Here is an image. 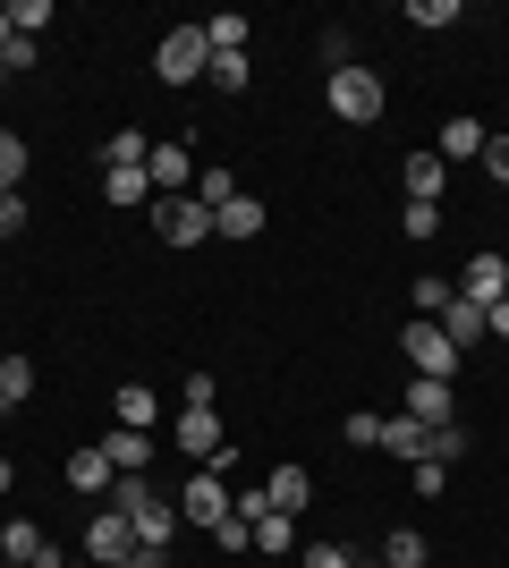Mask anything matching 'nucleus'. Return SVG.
Wrapping results in <instances>:
<instances>
[{"mask_svg":"<svg viewBox=\"0 0 509 568\" xmlns=\"http://www.w3.org/2000/svg\"><path fill=\"white\" fill-rule=\"evenodd\" d=\"M213 544H221V551H255V518H238V509H230V518L213 526Z\"/></svg>","mask_w":509,"mask_h":568,"instance_id":"473e14b6","label":"nucleus"},{"mask_svg":"<svg viewBox=\"0 0 509 568\" xmlns=\"http://www.w3.org/2000/svg\"><path fill=\"white\" fill-rule=\"evenodd\" d=\"M323 102H332L348 128H374V119H383V77L374 69H332L323 77Z\"/></svg>","mask_w":509,"mask_h":568,"instance_id":"f03ea898","label":"nucleus"},{"mask_svg":"<svg viewBox=\"0 0 509 568\" xmlns=\"http://www.w3.org/2000/svg\"><path fill=\"white\" fill-rule=\"evenodd\" d=\"M0 85H9V69H0Z\"/></svg>","mask_w":509,"mask_h":568,"instance_id":"de8ad7c7","label":"nucleus"},{"mask_svg":"<svg viewBox=\"0 0 509 568\" xmlns=\"http://www.w3.org/2000/svg\"><path fill=\"white\" fill-rule=\"evenodd\" d=\"M0 69L26 77V69H34V43H26V34H9V43H0Z\"/></svg>","mask_w":509,"mask_h":568,"instance_id":"e433bc0d","label":"nucleus"},{"mask_svg":"<svg viewBox=\"0 0 509 568\" xmlns=\"http://www.w3.org/2000/svg\"><path fill=\"white\" fill-rule=\"evenodd\" d=\"M204 69H213V51H204V26H170L162 43H153V77H162V85H179V94H187Z\"/></svg>","mask_w":509,"mask_h":568,"instance_id":"f257e3e1","label":"nucleus"},{"mask_svg":"<svg viewBox=\"0 0 509 568\" xmlns=\"http://www.w3.org/2000/svg\"><path fill=\"white\" fill-rule=\"evenodd\" d=\"M230 195H246L238 179H230V170H204V179H195V204H204L213 221H221V204H230Z\"/></svg>","mask_w":509,"mask_h":568,"instance_id":"393cba45","label":"nucleus"},{"mask_svg":"<svg viewBox=\"0 0 509 568\" xmlns=\"http://www.w3.org/2000/svg\"><path fill=\"white\" fill-rule=\"evenodd\" d=\"M297 568H357V560H348V551H339V544H315V551H306V560H297Z\"/></svg>","mask_w":509,"mask_h":568,"instance_id":"ea45409f","label":"nucleus"},{"mask_svg":"<svg viewBox=\"0 0 509 568\" xmlns=\"http://www.w3.org/2000/svg\"><path fill=\"white\" fill-rule=\"evenodd\" d=\"M0 560H34V568H60V560H51V544H43V526H26V518H9V526H0Z\"/></svg>","mask_w":509,"mask_h":568,"instance_id":"4468645a","label":"nucleus"},{"mask_svg":"<svg viewBox=\"0 0 509 568\" xmlns=\"http://www.w3.org/2000/svg\"><path fill=\"white\" fill-rule=\"evenodd\" d=\"M230 509H238V500H230V484H221V475H195L187 493H179V526H204V535H213Z\"/></svg>","mask_w":509,"mask_h":568,"instance_id":"39448f33","label":"nucleus"},{"mask_svg":"<svg viewBox=\"0 0 509 568\" xmlns=\"http://www.w3.org/2000/svg\"><path fill=\"white\" fill-rule=\"evenodd\" d=\"M69 484L77 493H111V458L102 450H69Z\"/></svg>","mask_w":509,"mask_h":568,"instance_id":"aec40b11","label":"nucleus"},{"mask_svg":"<svg viewBox=\"0 0 509 568\" xmlns=\"http://www.w3.org/2000/svg\"><path fill=\"white\" fill-rule=\"evenodd\" d=\"M306 500H315V475H306V467H272V475H264V509H281V518H297Z\"/></svg>","mask_w":509,"mask_h":568,"instance_id":"9d476101","label":"nucleus"},{"mask_svg":"<svg viewBox=\"0 0 509 568\" xmlns=\"http://www.w3.org/2000/svg\"><path fill=\"white\" fill-rule=\"evenodd\" d=\"M441 162H485V128H476V119H450V128H441Z\"/></svg>","mask_w":509,"mask_h":568,"instance_id":"a211bd4d","label":"nucleus"},{"mask_svg":"<svg viewBox=\"0 0 509 568\" xmlns=\"http://www.w3.org/2000/svg\"><path fill=\"white\" fill-rule=\"evenodd\" d=\"M0 568H34V560H0Z\"/></svg>","mask_w":509,"mask_h":568,"instance_id":"49530a36","label":"nucleus"},{"mask_svg":"<svg viewBox=\"0 0 509 568\" xmlns=\"http://www.w3.org/2000/svg\"><path fill=\"white\" fill-rule=\"evenodd\" d=\"M450 297H459V288L441 281V272H425V281H416V288H408V306H416V323H434V314H441V306H450Z\"/></svg>","mask_w":509,"mask_h":568,"instance_id":"412c9836","label":"nucleus"},{"mask_svg":"<svg viewBox=\"0 0 509 568\" xmlns=\"http://www.w3.org/2000/svg\"><path fill=\"white\" fill-rule=\"evenodd\" d=\"M408 26H459V0H408Z\"/></svg>","mask_w":509,"mask_h":568,"instance_id":"72a5a7b5","label":"nucleus"},{"mask_svg":"<svg viewBox=\"0 0 509 568\" xmlns=\"http://www.w3.org/2000/svg\"><path fill=\"white\" fill-rule=\"evenodd\" d=\"M441 179H450L441 153H408V204H441Z\"/></svg>","mask_w":509,"mask_h":568,"instance_id":"dca6fc26","label":"nucleus"},{"mask_svg":"<svg viewBox=\"0 0 509 568\" xmlns=\"http://www.w3.org/2000/svg\"><path fill=\"white\" fill-rule=\"evenodd\" d=\"M0 416H9V399H0Z\"/></svg>","mask_w":509,"mask_h":568,"instance_id":"09e8293b","label":"nucleus"},{"mask_svg":"<svg viewBox=\"0 0 509 568\" xmlns=\"http://www.w3.org/2000/svg\"><path fill=\"white\" fill-rule=\"evenodd\" d=\"M408 425H459V399H450V382H408Z\"/></svg>","mask_w":509,"mask_h":568,"instance_id":"1a4fd4ad","label":"nucleus"},{"mask_svg":"<svg viewBox=\"0 0 509 568\" xmlns=\"http://www.w3.org/2000/svg\"><path fill=\"white\" fill-rule=\"evenodd\" d=\"M94 450H102V458H111V475H145V458H153V433H136V425H120V433H102Z\"/></svg>","mask_w":509,"mask_h":568,"instance_id":"f8f14e48","label":"nucleus"},{"mask_svg":"<svg viewBox=\"0 0 509 568\" xmlns=\"http://www.w3.org/2000/svg\"><path fill=\"white\" fill-rule=\"evenodd\" d=\"M18 179H26V136L0 128V195H18Z\"/></svg>","mask_w":509,"mask_h":568,"instance_id":"c756f323","label":"nucleus"},{"mask_svg":"<svg viewBox=\"0 0 509 568\" xmlns=\"http://www.w3.org/2000/svg\"><path fill=\"white\" fill-rule=\"evenodd\" d=\"M145 153H153V144L136 136V128H120V136H111V153H102V162H128V170H136V162H145Z\"/></svg>","mask_w":509,"mask_h":568,"instance_id":"f704fd0d","label":"nucleus"},{"mask_svg":"<svg viewBox=\"0 0 509 568\" xmlns=\"http://www.w3.org/2000/svg\"><path fill=\"white\" fill-rule=\"evenodd\" d=\"M153 230H162L170 246H204V237H213V213H204L195 195H153Z\"/></svg>","mask_w":509,"mask_h":568,"instance_id":"20e7f679","label":"nucleus"},{"mask_svg":"<svg viewBox=\"0 0 509 568\" xmlns=\"http://www.w3.org/2000/svg\"><path fill=\"white\" fill-rule=\"evenodd\" d=\"M153 416H162V399H153L145 382H120V425H136V433H145Z\"/></svg>","mask_w":509,"mask_h":568,"instance_id":"4be33fe9","label":"nucleus"},{"mask_svg":"<svg viewBox=\"0 0 509 568\" xmlns=\"http://www.w3.org/2000/svg\"><path fill=\"white\" fill-rule=\"evenodd\" d=\"M383 568H425V535H408V526H399V535L383 544Z\"/></svg>","mask_w":509,"mask_h":568,"instance_id":"2f4dec72","label":"nucleus"},{"mask_svg":"<svg viewBox=\"0 0 509 568\" xmlns=\"http://www.w3.org/2000/svg\"><path fill=\"white\" fill-rule=\"evenodd\" d=\"M179 450H187V458H213V467L230 458V433H221L213 407H179Z\"/></svg>","mask_w":509,"mask_h":568,"instance_id":"0eeeda50","label":"nucleus"},{"mask_svg":"<svg viewBox=\"0 0 509 568\" xmlns=\"http://www.w3.org/2000/svg\"><path fill=\"white\" fill-rule=\"evenodd\" d=\"M43 26H51V0H9V34H26V43H34Z\"/></svg>","mask_w":509,"mask_h":568,"instance_id":"bb28decb","label":"nucleus"},{"mask_svg":"<svg viewBox=\"0 0 509 568\" xmlns=\"http://www.w3.org/2000/svg\"><path fill=\"white\" fill-rule=\"evenodd\" d=\"M459 297H476V306H501V297H509V255H492V246H485V255L467 263Z\"/></svg>","mask_w":509,"mask_h":568,"instance_id":"6e6552de","label":"nucleus"},{"mask_svg":"<svg viewBox=\"0 0 509 568\" xmlns=\"http://www.w3.org/2000/svg\"><path fill=\"white\" fill-rule=\"evenodd\" d=\"M485 170H492V179L509 187V136H485Z\"/></svg>","mask_w":509,"mask_h":568,"instance_id":"a19ab883","label":"nucleus"},{"mask_svg":"<svg viewBox=\"0 0 509 568\" xmlns=\"http://www.w3.org/2000/svg\"><path fill=\"white\" fill-rule=\"evenodd\" d=\"M26 230V195H0V237H18Z\"/></svg>","mask_w":509,"mask_h":568,"instance_id":"79ce46f5","label":"nucleus"},{"mask_svg":"<svg viewBox=\"0 0 509 568\" xmlns=\"http://www.w3.org/2000/svg\"><path fill=\"white\" fill-rule=\"evenodd\" d=\"M425 442H434V425H408V416H390V433H383V450H390V458H408V467L425 458Z\"/></svg>","mask_w":509,"mask_h":568,"instance_id":"6ab92c4d","label":"nucleus"},{"mask_svg":"<svg viewBox=\"0 0 509 568\" xmlns=\"http://www.w3.org/2000/svg\"><path fill=\"white\" fill-rule=\"evenodd\" d=\"M9 484H18V467H9V458H0V493H9Z\"/></svg>","mask_w":509,"mask_h":568,"instance_id":"c03bdc74","label":"nucleus"},{"mask_svg":"<svg viewBox=\"0 0 509 568\" xmlns=\"http://www.w3.org/2000/svg\"><path fill=\"white\" fill-rule=\"evenodd\" d=\"M85 568H94V560H85Z\"/></svg>","mask_w":509,"mask_h":568,"instance_id":"8fccbe9b","label":"nucleus"},{"mask_svg":"<svg viewBox=\"0 0 509 568\" xmlns=\"http://www.w3.org/2000/svg\"><path fill=\"white\" fill-rule=\"evenodd\" d=\"M348 442H357V450H383V433H390V416H374V407H357V416H348Z\"/></svg>","mask_w":509,"mask_h":568,"instance_id":"c85d7f7f","label":"nucleus"},{"mask_svg":"<svg viewBox=\"0 0 509 568\" xmlns=\"http://www.w3.org/2000/svg\"><path fill=\"white\" fill-rule=\"evenodd\" d=\"M255 230H264V204H255V195H230L221 221H213V237H255Z\"/></svg>","mask_w":509,"mask_h":568,"instance_id":"f3484780","label":"nucleus"},{"mask_svg":"<svg viewBox=\"0 0 509 568\" xmlns=\"http://www.w3.org/2000/svg\"><path fill=\"white\" fill-rule=\"evenodd\" d=\"M434 323H441V339H450L459 356L476 348V339H492V332H485V306H476V297H450V306H441Z\"/></svg>","mask_w":509,"mask_h":568,"instance_id":"9b49d317","label":"nucleus"},{"mask_svg":"<svg viewBox=\"0 0 509 568\" xmlns=\"http://www.w3.org/2000/svg\"><path fill=\"white\" fill-rule=\"evenodd\" d=\"M485 332H492V339H509V297H501V306H485Z\"/></svg>","mask_w":509,"mask_h":568,"instance_id":"37998d69","label":"nucleus"},{"mask_svg":"<svg viewBox=\"0 0 509 568\" xmlns=\"http://www.w3.org/2000/svg\"><path fill=\"white\" fill-rule=\"evenodd\" d=\"M0 43H9V9H0Z\"/></svg>","mask_w":509,"mask_h":568,"instance_id":"a18cd8bd","label":"nucleus"},{"mask_svg":"<svg viewBox=\"0 0 509 568\" xmlns=\"http://www.w3.org/2000/svg\"><path fill=\"white\" fill-rule=\"evenodd\" d=\"M145 179H153V195H187V144H153Z\"/></svg>","mask_w":509,"mask_h":568,"instance_id":"ddd939ff","label":"nucleus"},{"mask_svg":"<svg viewBox=\"0 0 509 568\" xmlns=\"http://www.w3.org/2000/svg\"><path fill=\"white\" fill-rule=\"evenodd\" d=\"M399 356H408V374H425V382H459V365H467V356L441 339V323H408V332H399Z\"/></svg>","mask_w":509,"mask_h":568,"instance_id":"7ed1b4c3","label":"nucleus"},{"mask_svg":"<svg viewBox=\"0 0 509 568\" xmlns=\"http://www.w3.org/2000/svg\"><path fill=\"white\" fill-rule=\"evenodd\" d=\"M408 475H416V493H425V500H434V493H441V484H450V467H434V458H416V467H408Z\"/></svg>","mask_w":509,"mask_h":568,"instance_id":"58836bf2","label":"nucleus"},{"mask_svg":"<svg viewBox=\"0 0 509 568\" xmlns=\"http://www.w3.org/2000/svg\"><path fill=\"white\" fill-rule=\"evenodd\" d=\"M425 458H434V467H459V458H467V433H459V425H434V442H425Z\"/></svg>","mask_w":509,"mask_h":568,"instance_id":"7c9ffc66","label":"nucleus"},{"mask_svg":"<svg viewBox=\"0 0 509 568\" xmlns=\"http://www.w3.org/2000/svg\"><path fill=\"white\" fill-rule=\"evenodd\" d=\"M102 195H111L120 213H128V204H153V179H145V162H136V170H128V162H111V170H102Z\"/></svg>","mask_w":509,"mask_h":568,"instance_id":"2eb2a0df","label":"nucleus"},{"mask_svg":"<svg viewBox=\"0 0 509 568\" xmlns=\"http://www.w3.org/2000/svg\"><path fill=\"white\" fill-rule=\"evenodd\" d=\"M204 51H246V18H238V9L204 18Z\"/></svg>","mask_w":509,"mask_h":568,"instance_id":"b1692460","label":"nucleus"},{"mask_svg":"<svg viewBox=\"0 0 509 568\" xmlns=\"http://www.w3.org/2000/svg\"><path fill=\"white\" fill-rule=\"evenodd\" d=\"M408 237H441V204H408Z\"/></svg>","mask_w":509,"mask_h":568,"instance_id":"4c0bfd02","label":"nucleus"},{"mask_svg":"<svg viewBox=\"0 0 509 568\" xmlns=\"http://www.w3.org/2000/svg\"><path fill=\"white\" fill-rule=\"evenodd\" d=\"M289 544H297V526L281 518V509H255V551H272V560H281Z\"/></svg>","mask_w":509,"mask_h":568,"instance_id":"5701e85b","label":"nucleus"},{"mask_svg":"<svg viewBox=\"0 0 509 568\" xmlns=\"http://www.w3.org/2000/svg\"><path fill=\"white\" fill-rule=\"evenodd\" d=\"M120 551H136V526H128V509H94V518H85V560L111 568Z\"/></svg>","mask_w":509,"mask_h":568,"instance_id":"423d86ee","label":"nucleus"},{"mask_svg":"<svg viewBox=\"0 0 509 568\" xmlns=\"http://www.w3.org/2000/svg\"><path fill=\"white\" fill-rule=\"evenodd\" d=\"M323 69H357V51H348V34H339V26H323Z\"/></svg>","mask_w":509,"mask_h":568,"instance_id":"c9c22d12","label":"nucleus"},{"mask_svg":"<svg viewBox=\"0 0 509 568\" xmlns=\"http://www.w3.org/2000/svg\"><path fill=\"white\" fill-rule=\"evenodd\" d=\"M0 399H9V407L34 399V365H26V356H0Z\"/></svg>","mask_w":509,"mask_h":568,"instance_id":"a878e982","label":"nucleus"},{"mask_svg":"<svg viewBox=\"0 0 509 568\" xmlns=\"http://www.w3.org/2000/svg\"><path fill=\"white\" fill-rule=\"evenodd\" d=\"M204 85H221V94H238V85H246V51H213V69H204Z\"/></svg>","mask_w":509,"mask_h":568,"instance_id":"cd10ccee","label":"nucleus"}]
</instances>
